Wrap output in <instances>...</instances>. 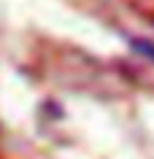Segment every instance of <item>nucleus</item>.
I'll return each mask as SVG.
<instances>
[{"mask_svg":"<svg viewBox=\"0 0 154 159\" xmlns=\"http://www.w3.org/2000/svg\"><path fill=\"white\" fill-rule=\"evenodd\" d=\"M133 49L138 51V54H143V57H149L154 62V43L152 41H143V38H133Z\"/></svg>","mask_w":154,"mask_h":159,"instance_id":"1","label":"nucleus"}]
</instances>
